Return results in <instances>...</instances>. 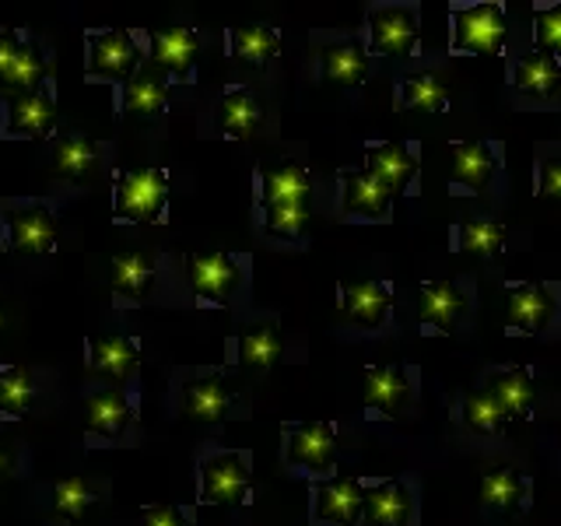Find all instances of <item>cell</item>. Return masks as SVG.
<instances>
[{
	"instance_id": "1",
	"label": "cell",
	"mask_w": 561,
	"mask_h": 526,
	"mask_svg": "<svg viewBox=\"0 0 561 526\" xmlns=\"http://www.w3.org/2000/svg\"><path fill=\"white\" fill-rule=\"evenodd\" d=\"M113 210L119 221H165L169 172L154 165L119 172L113 183Z\"/></svg>"
},
{
	"instance_id": "2",
	"label": "cell",
	"mask_w": 561,
	"mask_h": 526,
	"mask_svg": "<svg viewBox=\"0 0 561 526\" xmlns=\"http://www.w3.org/2000/svg\"><path fill=\"white\" fill-rule=\"evenodd\" d=\"M502 4H453V53L456 57H499L505 43Z\"/></svg>"
},
{
	"instance_id": "3",
	"label": "cell",
	"mask_w": 561,
	"mask_h": 526,
	"mask_svg": "<svg viewBox=\"0 0 561 526\" xmlns=\"http://www.w3.org/2000/svg\"><path fill=\"white\" fill-rule=\"evenodd\" d=\"M250 453H215L201 464V499L215 505H245L253 495Z\"/></svg>"
},
{
	"instance_id": "4",
	"label": "cell",
	"mask_w": 561,
	"mask_h": 526,
	"mask_svg": "<svg viewBox=\"0 0 561 526\" xmlns=\"http://www.w3.org/2000/svg\"><path fill=\"white\" fill-rule=\"evenodd\" d=\"M417 8L411 4H376L368 8V49L379 57H411L417 46Z\"/></svg>"
},
{
	"instance_id": "5",
	"label": "cell",
	"mask_w": 561,
	"mask_h": 526,
	"mask_svg": "<svg viewBox=\"0 0 561 526\" xmlns=\"http://www.w3.org/2000/svg\"><path fill=\"white\" fill-rule=\"evenodd\" d=\"M4 242L11 253H53L57 245V215L46 204H18L4 215Z\"/></svg>"
},
{
	"instance_id": "6",
	"label": "cell",
	"mask_w": 561,
	"mask_h": 526,
	"mask_svg": "<svg viewBox=\"0 0 561 526\" xmlns=\"http://www.w3.org/2000/svg\"><path fill=\"white\" fill-rule=\"evenodd\" d=\"M508 330L534 338L558 316V285L548 281H523L508 285Z\"/></svg>"
},
{
	"instance_id": "7",
	"label": "cell",
	"mask_w": 561,
	"mask_h": 526,
	"mask_svg": "<svg viewBox=\"0 0 561 526\" xmlns=\"http://www.w3.org/2000/svg\"><path fill=\"white\" fill-rule=\"evenodd\" d=\"M57 127V95H53V84H39L35 92L14 95L4 105V130L8 137H22V140H39L49 137Z\"/></svg>"
},
{
	"instance_id": "8",
	"label": "cell",
	"mask_w": 561,
	"mask_h": 526,
	"mask_svg": "<svg viewBox=\"0 0 561 526\" xmlns=\"http://www.w3.org/2000/svg\"><path fill=\"white\" fill-rule=\"evenodd\" d=\"M285 456L288 464L306 467L323 473L333 467V456H337V428L330 421H302V425H288L285 428Z\"/></svg>"
},
{
	"instance_id": "9",
	"label": "cell",
	"mask_w": 561,
	"mask_h": 526,
	"mask_svg": "<svg viewBox=\"0 0 561 526\" xmlns=\"http://www.w3.org/2000/svg\"><path fill=\"white\" fill-rule=\"evenodd\" d=\"M417 169H421L417 155L408 145H400V140H386V145H368L365 148V172L373 175V180L386 193H390V197L408 193Z\"/></svg>"
},
{
	"instance_id": "10",
	"label": "cell",
	"mask_w": 561,
	"mask_h": 526,
	"mask_svg": "<svg viewBox=\"0 0 561 526\" xmlns=\"http://www.w3.org/2000/svg\"><path fill=\"white\" fill-rule=\"evenodd\" d=\"M362 505L365 488L358 478H333L312 491V513L330 526H362Z\"/></svg>"
},
{
	"instance_id": "11",
	"label": "cell",
	"mask_w": 561,
	"mask_h": 526,
	"mask_svg": "<svg viewBox=\"0 0 561 526\" xmlns=\"http://www.w3.org/2000/svg\"><path fill=\"white\" fill-rule=\"evenodd\" d=\"M341 309L351 323L376 330L390 320L393 288L386 281H347V285H341Z\"/></svg>"
},
{
	"instance_id": "12",
	"label": "cell",
	"mask_w": 561,
	"mask_h": 526,
	"mask_svg": "<svg viewBox=\"0 0 561 526\" xmlns=\"http://www.w3.org/2000/svg\"><path fill=\"white\" fill-rule=\"evenodd\" d=\"M499 151L491 140H456L453 145V186L460 193H481L495 180Z\"/></svg>"
},
{
	"instance_id": "13",
	"label": "cell",
	"mask_w": 561,
	"mask_h": 526,
	"mask_svg": "<svg viewBox=\"0 0 561 526\" xmlns=\"http://www.w3.org/2000/svg\"><path fill=\"white\" fill-rule=\"evenodd\" d=\"M341 207L347 218L386 221L390 218L393 197L365 169H344L341 172Z\"/></svg>"
},
{
	"instance_id": "14",
	"label": "cell",
	"mask_w": 561,
	"mask_h": 526,
	"mask_svg": "<svg viewBox=\"0 0 561 526\" xmlns=\"http://www.w3.org/2000/svg\"><path fill=\"white\" fill-rule=\"evenodd\" d=\"M242 267L236 256L228 253H197L190 256V285L207 302H225L228 295L239 288Z\"/></svg>"
},
{
	"instance_id": "15",
	"label": "cell",
	"mask_w": 561,
	"mask_h": 526,
	"mask_svg": "<svg viewBox=\"0 0 561 526\" xmlns=\"http://www.w3.org/2000/svg\"><path fill=\"white\" fill-rule=\"evenodd\" d=\"M414 495L403 481H376L365 488L362 523L365 526H411Z\"/></svg>"
},
{
	"instance_id": "16",
	"label": "cell",
	"mask_w": 561,
	"mask_h": 526,
	"mask_svg": "<svg viewBox=\"0 0 561 526\" xmlns=\"http://www.w3.org/2000/svg\"><path fill=\"white\" fill-rule=\"evenodd\" d=\"M365 403L382 418H400L411 403V379L403 365H368L365 368Z\"/></svg>"
},
{
	"instance_id": "17",
	"label": "cell",
	"mask_w": 561,
	"mask_h": 526,
	"mask_svg": "<svg viewBox=\"0 0 561 526\" xmlns=\"http://www.w3.org/2000/svg\"><path fill=\"white\" fill-rule=\"evenodd\" d=\"M137 67V39L127 32H88L92 78H123Z\"/></svg>"
},
{
	"instance_id": "18",
	"label": "cell",
	"mask_w": 561,
	"mask_h": 526,
	"mask_svg": "<svg viewBox=\"0 0 561 526\" xmlns=\"http://www.w3.org/2000/svg\"><path fill=\"white\" fill-rule=\"evenodd\" d=\"M232 403L236 397L221 373H201L183 386V408L197 421H225Z\"/></svg>"
},
{
	"instance_id": "19",
	"label": "cell",
	"mask_w": 561,
	"mask_h": 526,
	"mask_svg": "<svg viewBox=\"0 0 561 526\" xmlns=\"http://www.w3.org/2000/svg\"><path fill=\"white\" fill-rule=\"evenodd\" d=\"M140 362V344L127 333H105V338H88V368L95 376L123 379L130 376Z\"/></svg>"
},
{
	"instance_id": "20",
	"label": "cell",
	"mask_w": 561,
	"mask_h": 526,
	"mask_svg": "<svg viewBox=\"0 0 561 526\" xmlns=\"http://www.w3.org/2000/svg\"><path fill=\"white\" fill-rule=\"evenodd\" d=\"M463 309H467V295L460 291V285H453V281H425V285H421L417 320L425 327L449 333Z\"/></svg>"
},
{
	"instance_id": "21",
	"label": "cell",
	"mask_w": 561,
	"mask_h": 526,
	"mask_svg": "<svg viewBox=\"0 0 561 526\" xmlns=\"http://www.w3.org/2000/svg\"><path fill=\"white\" fill-rule=\"evenodd\" d=\"M197 53H201V39H197V32L186 25H172L151 35V57L175 78H193Z\"/></svg>"
},
{
	"instance_id": "22",
	"label": "cell",
	"mask_w": 561,
	"mask_h": 526,
	"mask_svg": "<svg viewBox=\"0 0 561 526\" xmlns=\"http://www.w3.org/2000/svg\"><path fill=\"white\" fill-rule=\"evenodd\" d=\"M488 393L495 400V408L502 411V418H530V408L537 403V386L530 368H505V373H495L488 382Z\"/></svg>"
},
{
	"instance_id": "23",
	"label": "cell",
	"mask_w": 561,
	"mask_h": 526,
	"mask_svg": "<svg viewBox=\"0 0 561 526\" xmlns=\"http://www.w3.org/2000/svg\"><path fill=\"white\" fill-rule=\"evenodd\" d=\"M256 186H260V201L263 207L271 204H306L312 193L309 172L298 162H285L274 169H260L256 172Z\"/></svg>"
},
{
	"instance_id": "24",
	"label": "cell",
	"mask_w": 561,
	"mask_h": 526,
	"mask_svg": "<svg viewBox=\"0 0 561 526\" xmlns=\"http://www.w3.org/2000/svg\"><path fill=\"white\" fill-rule=\"evenodd\" d=\"M88 432L102 438H119L134 421V400L123 390H99L88 397Z\"/></svg>"
},
{
	"instance_id": "25",
	"label": "cell",
	"mask_w": 561,
	"mask_h": 526,
	"mask_svg": "<svg viewBox=\"0 0 561 526\" xmlns=\"http://www.w3.org/2000/svg\"><path fill=\"white\" fill-rule=\"evenodd\" d=\"M119 102H123V113L140 116V119H158L169 113V88L165 81L145 75V70H134V75L123 78L119 84Z\"/></svg>"
},
{
	"instance_id": "26",
	"label": "cell",
	"mask_w": 561,
	"mask_h": 526,
	"mask_svg": "<svg viewBox=\"0 0 561 526\" xmlns=\"http://www.w3.org/2000/svg\"><path fill=\"white\" fill-rule=\"evenodd\" d=\"M530 495V478L513 467H491L481 478V502L495 513H519Z\"/></svg>"
},
{
	"instance_id": "27",
	"label": "cell",
	"mask_w": 561,
	"mask_h": 526,
	"mask_svg": "<svg viewBox=\"0 0 561 526\" xmlns=\"http://www.w3.org/2000/svg\"><path fill=\"white\" fill-rule=\"evenodd\" d=\"M320 67L330 81L355 88L368 78V53L358 39H341L320 49Z\"/></svg>"
},
{
	"instance_id": "28",
	"label": "cell",
	"mask_w": 561,
	"mask_h": 526,
	"mask_svg": "<svg viewBox=\"0 0 561 526\" xmlns=\"http://www.w3.org/2000/svg\"><path fill=\"white\" fill-rule=\"evenodd\" d=\"M158 274V260L151 253H123L113 260V291L140 302L151 291V281Z\"/></svg>"
},
{
	"instance_id": "29",
	"label": "cell",
	"mask_w": 561,
	"mask_h": 526,
	"mask_svg": "<svg viewBox=\"0 0 561 526\" xmlns=\"http://www.w3.org/2000/svg\"><path fill=\"white\" fill-rule=\"evenodd\" d=\"M561 78V60L551 53L530 49L513 64V84L526 95H548Z\"/></svg>"
},
{
	"instance_id": "30",
	"label": "cell",
	"mask_w": 561,
	"mask_h": 526,
	"mask_svg": "<svg viewBox=\"0 0 561 526\" xmlns=\"http://www.w3.org/2000/svg\"><path fill=\"white\" fill-rule=\"evenodd\" d=\"M228 46L245 64H271L280 53V32L271 25H242L228 32Z\"/></svg>"
},
{
	"instance_id": "31",
	"label": "cell",
	"mask_w": 561,
	"mask_h": 526,
	"mask_svg": "<svg viewBox=\"0 0 561 526\" xmlns=\"http://www.w3.org/2000/svg\"><path fill=\"white\" fill-rule=\"evenodd\" d=\"M221 127H225V137H232V140H245L256 134L260 105L245 88H228L221 95Z\"/></svg>"
},
{
	"instance_id": "32",
	"label": "cell",
	"mask_w": 561,
	"mask_h": 526,
	"mask_svg": "<svg viewBox=\"0 0 561 526\" xmlns=\"http://www.w3.org/2000/svg\"><path fill=\"white\" fill-rule=\"evenodd\" d=\"M239 358L242 365L250 368H271L277 358H280V330L274 320H263V323H253L250 330L239 338Z\"/></svg>"
},
{
	"instance_id": "33",
	"label": "cell",
	"mask_w": 561,
	"mask_h": 526,
	"mask_svg": "<svg viewBox=\"0 0 561 526\" xmlns=\"http://www.w3.org/2000/svg\"><path fill=\"white\" fill-rule=\"evenodd\" d=\"M505 245V228L499 221L467 218L456 225V250L470 256H499Z\"/></svg>"
},
{
	"instance_id": "34",
	"label": "cell",
	"mask_w": 561,
	"mask_h": 526,
	"mask_svg": "<svg viewBox=\"0 0 561 526\" xmlns=\"http://www.w3.org/2000/svg\"><path fill=\"white\" fill-rule=\"evenodd\" d=\"M43 78H46L43 49H39V43H32V39H25V35H22V46H18L14 60H11L8 75H4V81H0V84L14 88L18 95H25V92H35V88L43 84Z\"/></svg>"
},
{
	"instance_id": "35",
	"label": "cell",
	"mask_w": 561,
	"mask_h": 526,
	"mask_svg": "<svg viewBox=\"0 0 561 526\" xmlns=\"http://www.w3.org/2000/svg\"><path fill=\"white\" fill-rule=\"evenodd\" d=\"M449 92L435 75H417L400 81V110H417V113H446Z\"/></svg>"
},
{
	"instance_id": "36",
	"label": "cell",
	"mask_w": 561,
	"mask_h": 526,
	"mask_svg": "<svg viewBox=\"0 0 561 526\" xmlns=\"http://www.w3.org/2000/svg\"><path fill=\"white\" fill-rule=\"evenodd\" d=\"M35 403V382L25 368L4 365L0 368V414L4 418H22Z\"/></svg>"
},
{
	"instance_id": "37",
	"label": "cell",
	"mask_w": 561,
	"mask_h": 526,
	"mask_svg": "<svg viewBox=\"0 0 561 526\" xmlns=\"http://www.w3.org/2000/svg\"><path fill=\"white\" fill-rule=\"evenodd\" d=\"M99 165V148L84 137H64L57 151H53V169L64 180H81Z\"/></svg>"
},
{
	"instance_id": "38",
	"label": "cell",
	"mask_w": 561,
	"mask_h": 526,
	"mask_svg": "<svg viewBox=\"0 0 561 526\" xmlns=\"http://www.w3.org/2000/svg\"><path fill=\"white\" fill-rule=\"evenodd\" d=\"M95 502H99V488L84 478H64L53 488V513L64 519H84Z\"/></svg>"
},
{
	"instance_id": "39",
	"label": "cell",
	"mask_w": 561,
	"mask_h": 526,
	"mask_svg": "<svg viewBox=\"0 0 561 526\" xmlns=\"http://www.w3.org/2000/svg\"><path fill=\"white\" fill-rule=\"evenodd\" d=\"M463 421L470 432H499L505 425V418L495 408V400H491L488 390H470L463 397Z\"/></svg>"
},
{
	"instance_id": "40",
	"label": "cell",
	"mask_w": 561,
	"mask_h": 526,
	"mask_svg": "<svg viewBox=\"0 0 561 526\" xmlns=\"http://www.w3.org/2000/svg\"><path fill=\"white\" fill-rule=\"evenodd\" d=\"M263 225H267V232L274 236H288V239H298L306 232V221H309V207L306 204H271L263 207Z\"/></svg>"
},
{
	"instance_id": "41",
	"label": "cell",
	"mask_w": 561,
	"mask_h": 526,
	"mask_svg": "<svg viewBox=\"0 0 561 526\" xmlns=\"http://www.w3.org/2000/svg\"><path fill=\"white\" fill-rule=\"evenodd\" d=\"M537 49L561 57V4H537Z\"/></svg>"
},
{
	"instance_id": "42",
	"label": "cell",
	"mask_w": 561,
	"mask_h": 526,
	"mask_svg": "<svg viewBox=\"0 0 561 526\" xmlns=\"http://www.w3.org/2000/svg\"><path fill=\"white\" fill-rule=\"evenodd\" d=\"M140 526H193V513L186 505H148L145 516H140Z\"/></svg>"
},
{
	"instance_id": "43",
	"label": "cell",
	"mask_w": 561,
	"mask_h": 526,
	"mask_svg": "<svg viewBox=\"0 0 561 526\" xmlns=\"http://www.w3.org/2000/svg\"><path fill=\"white\" fill-rule=\"evenodd\" d=\"M537 193L548 201H561V155L540 158L537 165Z\"/></svg>"
},
{
	"instance_id": "44",
	"label": "cell",
	"mask_w": 561,
	"mask_h": 526,
	"mask_svg": "<svg viewBox=\"0 0 561 526\" xmlns=\"http://www.w3.org/2000/svg\"><path fill=\"white\" fill-rule=\"evenodd\" d=\"M18 46H22V35L11 32V28H0V81H4V75H8V67H11V60H14Z\"/></svg>"
},
{
	"instance_id": "45",
	"label": "cell",
	"mask_w": 561,
	"mask_h": 526,
	"mask_svg": "<svg viewBox=\"0 0 561 526\" xmlns=\"http://www.w3.org/2000/svg\"><path fill=\"white\" fill-rule=\"evenodd\" d=\"M8 473H11V453H8L4 443H0V481H4Z\"/></svg>"
},
{
	"instance_id": "46",
	"label": "cell",
	"mask_w": 561,
	"mask_h": 526,
	"mask_svg": "<svg viewBox=\"0 0 561 526\" xmlns=\"http://www.w3.org/2000/svg\"><path fill=\"white\" fill-rule=\"evenodd\" d=\"M0 330H4V309H0Z\"/></svg>"
}]
</instances>
